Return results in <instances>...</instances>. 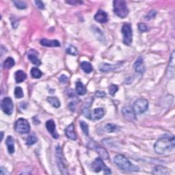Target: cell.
<instances>
[{
  "label": "cell",
  "mask_w": 175,
  "mask_h": 175,
  "mask_svg": "<svg viewBox=\"0 0 175 175\" xmlns=\"http://www.w3.org/2000/svg\"><path fill=\"white\" fill-rule=\"evenodd\" d=\"M45 126H46V128H47V131L51 133L53 138H55V139H58V138H59V135L57 133V131H56L55 122L52 119L49 120L46 122Z\"/></svg>",
  "instance_id": "13"
},
{
  "label": "cell",
  "mask_w": 175,
  "mask_h": 175,
  "mask_svg": "<svg viewBox=\"0 0 175 175\" xmlns=\"http://www.w3.org/2000/svg\"><path fill=\"white\" fill-rule=\"evenodd\" d=\"M132 28L130 24H125L122 28V34L123 36V43L125 45L129 46L132 42V38H133V33H132Z\"/></svg>",
  "instance_id": "7"
},
{
  "label": "cell",
  "mask_w": 175,
  "mask_h": 175,
  "mask_svg": "<svg viewBox=\"0 0 175 175\" xmlns=\"http://www.w3.org/2000/svg\"><path fill=\"white\" fill-rule=\"evenodd\" d=\"M15 96L16 98H21L22 97H24V91H23L22 88L19 86L16 87L15 90Z\"/></svg>",
  "instance_id": "32"
},
{
  "label": "cell",
  "mask_w": 175,
  "mask_h": 175,
  "mask_svg": "<svg viewBox=\"0 0 175 175\" xmlns=\"http://www.w3.org/2000/svg\"><path fill=\"white\" fill-rule=\"evenodd\" d=\"M40 42L42 46L48 47H57L61 46L60 42L57 40H48V39L43 38L41 39Z\"/></svg>",
  "instance_id": "17"
},
{
  "label": "cell",
  "mask_w": 175,
  "mask_h": 175,
  "mask_svg": "<svg viewBox=\"0 0 175 175\" xmlns=\"http://www.w3.org/2000/svg\"><path fill=\"white\" fill-rule=\"evenodd\" d=\"M95 96L97 97L103 98L106 96V93H105V92L103 91H97V92H95Z\"/></svg>",
  "instance_id": "38"
},
{
  "label": "cell",
  "mask_w": 175,
  "mask_h": 175,
  "mask_svg": "<svg viewBox=\"0 0 175 175\" xmlns=\"http://www.w3.org/2000/svg\"><path fill=\"white\" fill-rule=\"evenodd\" d=\"M67 53L68 54H70L72 55H77L78 54L77 49L74 47L73 45H70L67 49Z\"/></svg>",
  "instance_id": "31"
},
{
  "label": "cell",
  "mask_w": 175,
  "mask_h": 175,
  "mask_svg": "<svg viewBox=\"0 0 175 175\" xmlns=\"http://www.w3.org/2000/svg\"><path fill=\"white\" fill-rule=\"evenodd\" d=\"M6 144L8 148V151L10 154L14 153L15 152V142L14 139L11 135L8 136L6 140Z\"/></svg>",
  "instance_id": "20"
},
{
  "label": "cell",
  "mask_w": 175,
  "mask_h": 175,
  "mask_svg": "<svg viewBox=\"0 0 175 175\" xmlns=\"http://www.w3.org/2000/svg\"><path fill=\"white\" fill-rule=\"evenodd\" d=\"M1 133H2V139H1V140H3V138H4V133H3V132L2 131Z\"/></svg>",
  "instance_id": "41"
},
{
  "label": "cell",
  "mask_w": 175,
  "mask_h": 175,
  "mask_svg": "<svg viewBox=\"0 0 175 175\" xmlns=\"http://www.w3.org/2000/svg\"><path fill=\"white\" fill-rule=\"evenodd\" d=\"M14 4L15 5V6L17 8L20 9V10H24L27 8V5H26L25 3L24 2L22 1H14L13 2Z\"/></svg>",
  "instance_id": "33"
},
{
  "label": "cell",
  "mask_w": 175,
  "mask_h": 175,
  "mask_svg": "<svg viewBox=\"0 0 175 175\" xmlns=\"http://www.w3.org/2000/svg\"><path fill=\"white\" fill-rule=\"evenodd\" d=\"M80 126L82 131H83L85 135H89V127H88V125L85 123L84 121H80Z\"/></svg>",
  "instance_id": "30"
},
{
  "label": "cell",
  "mask_w": 175,
  "mask_h": 175,
  "mask_svg": "<svg viewBox=\"0 0 175 175\" xmlns=\"http://www.w3.org/2000/svg\"><path fill=\"white\" fill-rule=\"evenodd\" d=\"M47 101L50 103L53 107L58 108L60 107V101H59L57 97H47Z\"/></svg>",
  "instance_id": "23"
},
{
  "label": "cell",
  "mask_w": 175,
  "mask_h": 175,
  "mask_svg": "<svg viewBox=\"0 0 175 175\" xmlns=\"http://www.w3.org/2000/svg\"><path fill=\"white\" fill-rule=\"evenodd\" d=\"M122 114H123L125 119L129 121H133L136 118V116H135L136 114L135 113L133 107L129 106L124 107L122 109Z\"/></svg>",
  "instance_id": "12"
},
{
  "label": "cell",
  "mask_w": 175,
  "mask_h": 175,
  "mask_svg": "<svg viewBox=\"0 0 175 175\" xmlns=\"http://www.w3.org/2000/svg\"><path fill=\"white\" fill-rule=\"evenodd\" d=\"M114 161L120 169L124 171L133 173V172H138L139 170V167L130 162L129 160L123 155H117L114 157Z\"/></svg>",
  "instance_id": "2"
},
{
  "label": "cell",
  "mask_w": 175,
  "mask_h": 175,
  "mask_svg": "<svg viewBox=\"0 0 175 175\" xmlns=\"http://www.w3.org/2000/svg\"><path fill=\"white\" fill-rule=\"evenodd\" d=\"M31 75L33 78L39 79L42 77V72L38 68L34 67L31 69Z\"/></svg>",
  "instance_id": "27"
},
{
  "label": "cell",
  "mask_w": 175,
  "mask_h": 175,
  "mask_svg": "<svg viewBox=\"0 0 175 175\" xmlns=\"http://www.w3.org/2000/svg\"><path fill=\"white\" fill-rule=\"evenodd\" d=\"M15 129L19 133L26 134L30 131V125L25 118H21L16 121Z\"/></svg>",
  "instance_id": "4"
},
{
  "label": "cell",
  "mask_w": 175,
  "mask_h": 175,
  "mask_svg": "<svg viewBox=\"0 0 175 175\" xmlns=\"http://www.w3.org/2000/svg\"><path fill=\"white\" fill-rule=\"evenodd\" d=\"M156 15H157L156 11H151L146 16H145V19H146L147 20H150V19L154 18L155 16H156Z\"/></svg>",
  "instance_id": "35"
},
{
  "label": "cell",
  "mask_w": 175,
  "mask_h": 175,
  "mask_svg": "<svg viewBox=\"0 0 175 175\" xmlns=\"http://www.w3.org/2000/svg\"><path fill=\"white\" fill-rule=\"evenodd\" d=\"M118 90V87L116 85L112 84L109 87V92H110V94L112 96V97H114Z\"/></svg>",
  "instance_id": "34"
},
{
  "label": "cell",
  "mask_w": 175,
  "mask_h": 175,
  "mask_svg": "<svg viewBox=\"0 0 175 175\" xmlns=\"http://www.w3.org/2000/svg\"><path fill=\"white\" fill-rule=\"evenodd\" d=\"M56 157H57V161H58V166L60 171H61L62 174H68V172L66 168V164L64 161V158L62 154V148L60 146H58L56 148Z\"/></svg>",
  "instance_id": "8"
},
{
  "label": "cell",
  "mask_w": 175,
  "mask_h": 175,
  "mask_svg": "<svg viewBox=\"0 0 175 175\" xmlns=\"http://www.w3.org/2000/svg\"><path fill=\"white\" fill-rule=\"evenodd\" d=\"M153 173L155 174H169L170 171L168 168L162 166H157L154 168Z\"/></svg>",
  "instance_id": "19"
},
{
  "label": "cell",
  "mask_w": 175,
  "mask_h": 175,
  "mask_svg": "<svg viewBox=\"0 0 175 175\" xmlns=\"http://www.w3.org/2000/svg\"><path fill=\"white\" fill-rule=\"evenodd\" d=\"M59 80L62 84H66L67 83V81H68V77L67 75H62L60 77H59Z\"/></svg>",
  "instance_id": "37"
},
{
  "label": "cell",
  "mask_w": 175,
  "mask_h": 175,
  "mask_svg": "<svg viewBox=\"0 0 175 175\" xmlns=\"http://www.w3.org/2000/svg\"><path fill=\"white\" fill-rule=\"evenodd\" d=\"M15 62L14 60V59L11 57H9L8 58H6V60L4 62V68H11L15 66Z\"/></svg>",
  "instance_id": "25"
},
{
  "label": "cell",
  "mask_w": 175,
  "mask_h": 175,
  "mask_svg": "<svg viewBox=\"0 0 175 175\" xmlns=\"http://www.w3.org/2000/svg\"><path fill=\"white\" fill-rule=\"evenodd\" d=\"M1 108L6 114L11 115L13 112V110H14V105H13V101L11 98L10 97H5L3 98L1 103Z\"/></svg>",
  "instance_id": "10"
},
{
  "label": "cell",
  "mask_w": 175,
  "mask_h": 175,
  "mask_svg": "<svg viewBox=\"0 0 175 175\" xmlns=\"http://www.w3.org/2000/svg\"><path fill=\"white\" fill-rule=\"evenodd\" d=\"M15 81L16 83H21V82L24 81L25 80L26 77H27V75L25 73V72L21 71V70H19L15 72Z\"/></svg>",
  "instance_id": "22"
},
{
  "label": "cell",
  "mask_w": 175,
  "mask_h": 175,
  "mask_svg": "<svg viewBox=\"0 0 175 175\" xmlns=\"http://www.w3.org/2000/svg\"><path fill=\"white\" fill-rule=\"evenodd\" d=\"M92 169L95 173H99L103 170L105 174H110L112 173L110 168H109L103 162V160L100 157L97 158L93 163L92 164Z\"/></svg>",
  "instance_id": "6"
},
{
  "label": "cell",
  "mask_w": 175,
  "mask_h": 175,
  "mask_svg": "<svg viewBox=\"0 0 175 175\" xmlns=\"http://www.w3.org/2000/svg\"><path fill=\"white\" fill-rule=\"evenodd\" d=\"M28 59L33 64L36 66H40L41 64V62L39 60V58L34 54H29Z\"/></svg>",
  "instance_id": "26"
},
{
  "label": "cell",
  "mask_w": 175,
  "mask_h": 175,
  "mask_svg": "<svg viewBox=\"0 0 175 175\" xmlns=\"http://www.w3.org/2000/svg\"><path fill=\"white\" fill-rule=\"evenodd\" d=\"M94 19L101 24H105L108 21V16L105 12L102 10H98L94 15Z\"/></svg>",
  "instance_id": "14"
},
{
  "label": "cell",
  "mask_w": 175,
  "mask_h": 175,
  "mask_svg": "<svg viewBox=\"0 0 175 175\" xmlns=\"http://www.w3.org/2000/svg\"><path fill=\"white\" fill-rule=\"evenodd\" d=\"M134 68L135 71L138 72V73L140 74L144 73L145 71H146V68H145L142 58L140 57L137 59V60L135 61L134 64Z\"/></svg>",
  "instance_id": "15"
},
{
  "label": "cell",
  "mask_w": 175,
  "mask_h": 175,
  "mask_svg": "<svg viewBox=\"0 0 175 175\" xmlns=\"http://www.w3.org/2000/svg\"><path fill=\"white\" fill-rule=\"evenodd\" d=\"M84 114H85V116L86 115H88L86 118H89V119L92 120H98L101 119V118L104 116L105 112L103 108L98 107L94 109L93 112H88L87 113H84Z\"/></svg>",
  "instance_id": "11"
},
{
  "label": "cell",
  "mask_w": 175,
  "mask_h": 175,
  "mask_svg": "<svg viewBox=\"0 0 175 175\" xmlns=\"http://www.w3.org/2000/svg\"><path fill=\"white\" fill-rule=\"evenodd\" d=\"M148 108V101L145 98H138L133 105V109L136 114H141L147 112Z\"/></svg>",
  "instance_id": "5"
},
{
  "label": "cell",
  "mask_w": 175,
  "mask_h": 175,
  "mask_svg": "<svg viewBox=\"0 0 175 175\" xmlns=\"http://www.w3.org/2000/svg\"><path fill=\"white\" fill-rule=\"evenodd\" d=\"M35 4L37 6V7L41 9V10H43L45 9V4H43V2H41V1H36L35 2Z\"/></svg>",
  "instance_id": "39"
},
{
  "label": "cell",
  "mask_w": 175,
  "mask_h": 175,
  "mask_svg": "<svg viewBox=\"0 0 175 175\" xmlns=\"http://www.w3.org/2000/svg\"><path fill=\"white\" fill-rule=\"evenodd\" d=\"M88 147L91 148V149H93L95 151H97L98 154H99L102 160H107L109 159V154L107 153V151L105 150L104 148L101 147L100 145L97 144L95 142L93 141L90 142L88 144Z\"/></svg>",
  "instance_id": "9"
},
{
  "label": "cell",
  "mask_w": 175,
  "mask_h": 175,
  "mask_svg": "<svg viewBox=\"0 0 175 175\" xmlns=\"http://www.w3.org/2000/svg\"><path fill=\"white\" fill-rule=\"evenodd\" d=\"M118 129V127L116 125L112 123H107L105 125V130L108 133H112V132L116 131Z\"/></svg>",
  "instance_id": "28"
},
{
  "label": "cell",
  "mask_w": 175,
  "mask_h": 175,
  "mask_svg": "<svg viewBox=\"0 0 175 175\" xmlns=\"http://www.w3.org/2000/svg\"><path fill=\"white\" fill-rule=\"evenodd\" d=\"M37 137L34 134L30 135H29L27 140H26V144L28 145V146H32V145L34 144L37 142Z\"/></svg>",
  "instance_id": "29"
},
{
  "label": "cell",
  "mask_w": 175,
  "mask_h": 175,
  "mask_svg": "<svg viewBox=\"0 0 175 175\" xmlns=\"http://www.w3.org/2000/svg\"><path fill=\"white\" fill-rule=\"evenodd\" d=\"M67 4H70L72 5H77L79 4H83V2H76V1H71V2H66Z\"/></svg>",
  "instance_id": "40"
},
{
  "label": "cell",
  "mask_w": 175,
  "mask_h": 175,
  "mask_svg": "<svg viewBox=\"0 0 175 175\" xmlns=\"http://www.w3.org/2000/svg\"><path fill=\"white\" fill-rule=\"evenodd\" d=\"M175 147L174 136L172 134H164L159 138L154 145V149L157 154L166 155L174 150Z\"/></svg>",
  "instance_id": "1"
},
{
  "label": "cell",
  "mask_w": 175,
  "mask_h": 175,
  "mask_svg": "<svg viewBox=\"0 0 175 175\" xmlns=\"http://www.w3.org/2000/svg\"><path fill=\"white\" fill-rule=\"evenodd\" d=\"M138 29H139V30L142 32H147L148 30V26L145 24H144V23H140V24H138Z\"/></svg>",
  "instance_id": "36"
},
{
  "label": "cell",
  "mask_w": 175,
  "mask_h": 175,
  "mask_svg": "<svg viewBox=\"0 0 175 175\" xmlns=\"http://www.w3.org/2000/svg\"><path fill=\"white\" fill-rule=\"evenodd\" d=\"M119 64H101L99 66V70L102 72H112L113 71H115L118 67H119Z\"/></svg>",
  "instance_id": "18"
},
{
  "label": "cell",
  "mask_w": 175,
  "mask_h": 175,
  "mask_svg": "<svg viewBox=\"0 0 175 175\" xmlns=\"http://www.w3.org/2000/svg\"><path fill=\"white\" fill-rule=\"evenodd\" d=\"M114 12L118 17L124 19L129 15V8L127 3L124 0H115L113 2Z\"/></svg>",
  "instance_id": "3"
},
{
  "label": "cell",
  "mask_w": 175,
  "mask_h": 175,
  "mask_svg": "<svg viewBox=\"0 0 175 175\" xmlns=\"http://www.w3.org/2000/svg\"><path fill=\"white\" fill-rule=\"evenodd\" d=\"M75 90H76V92H77V93L80 96L85 95V93H86V88H85L84 85L80 81L76 82Z\"/></svg>",
  "instance_id": "21"
},
{
  "label": "cell",
  "mask_w": 175,
  "mask_h": 175,
  "mask_svg": "<svg viewBox=\"0 0 175 175\" xmlns=\"http://www.w3.org/2000/svg\"><path fill=\"white\" fill-rule=\"evenodd\" d=\"M65 134L66 135H67V137L69 138V139H71L72 140H77V136L75 131V127H74L73 123L69 125L66 128Z\"/></svg>",
  "instance_id": "16"
},
{
  "label": "cell",
  "mask_w": 175,
  "mask_h": 175,
  "mask_svg": "<svg viewBox=\"0 0 175 175\" xmlns=\"http://www.w3.org/2000/svg\"><path fill=\"white\" fill-rule=\"evenodd\" d=\"M81 68L85 73H90L92 71V67L90 62H83L81 63Z\"/></svg>",
  "instance_id": "24"
}]
</instances>
